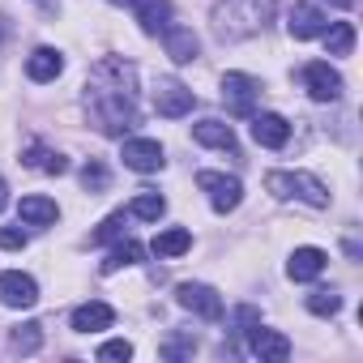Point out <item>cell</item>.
<instances>
[{
    "label": "cell",
    "mask_w": 363,
    "mask_h": 363,
    "mask_svg": "<svg viewBox=\"0 0 363 363\" xmlns=\"http://www.w3.org/2000/svg\"><path fill=\"white\" fill-rule=\"evenodd\" d=\"M86 107L107 137H124L137 124V69L120 56L99 60L86 82Z\"/></svg>",
    "instance_id": "6da1fadb"
},
{
    "label": "cell",
    "mask_w": 363,
    "mask_h": 363,
    "mask_svg": "<svg viewBox=\"0 0 363 363\" xmlns=\"http://www.w3.org/2000/svg\"><path fill=\"white\" fill-rule=\"evenodd\" d=\"M274 18V0H218L214 5V35L223 43L261 35L265 22Z\"/></svg>",
    "instance_id": "7a4b0ae2"
},
{
    "label": "cell",
    "mask_w": 363,
    "mask_h": 363,
    "mask_svg": "<svg viewBox=\"0 0 363 363\" xmlns=\"http://www.w3.org/2000/svg\"><path fill=\"white\" fill-rule=\"evenodd\" d=\"M265 189L274 197H299V201H308L316 210L329 206V189L320 184L316 175H308V171H269L265 175Z\"/></svg>",
    "instance_id": "3957f363"
},
{
    "label": "cell",
    "mask_w": 363,
    "mask_h": 363,
    "mask_svg": "<svg viewBox=\"0 0 363 363\" xmlns=\"http://www.w3.org/2000/svg\"><path fill=\"white\" fill-rule=\"evenodd\" d=\"M257 99H261V82L257 77H248V73H227L223 77V103H227L231 116H252Z\"/></svg>",
    "instance_id": "277c9868"
},
{
    "label": "cell",
    "mask_w": 363,
    "mask_h": 363,
    "mask_svg": "<svg viewBox=\"0 0 363 363\" xmlns=\"http://www.w3.org/2000/svg\"><path fill=\"white\" fill-rule=\"evenodd\" d=\"M197 189L210 193V206H214L218 214H227V210H235V206L244 201V184H240L235 175H223V171H201V175H197Z\"/></svg>",
    "instance_id": "5b68a950"
},
{
    "label": "cell",
    "mask_w": 363,
    "mask_h": 363,
    "mask_svg": "<svg viewBox=\"0 0 363 363\" xmlns=\"http://www.w3.org/2000/svg\"><path fill=\"white\" fill-rule=\"evenodd\" d=\"M197 103V94L184 86V82H175V77H162L158 90H154V111L167 116V120H179V116H189Z\"/></svg>",
    "instance_id": "8992f818"
},
{
    "label": "cell",
    "mask_w": 363,
    "mask_h": 363,
    "mask_svg": "<svg viewBox=\"0 0 363 363\" xmlns=\"http://www.w3.org/2000/svg\"><path fill=\"white\" fill-rule=\"evenodd\" d=\"M0 303H5V308H35L39 303V282L30 274L5 269V274H0Z\"/></svg>",
    "instance_id": "52a82bcc"
},
{
    "label": "cell",
    "mask_w": 363,
    "mask_h": 363,
    "mask_svg": "<svg viewBox=\"0 0 363 363\" xmlns=\"http://www.w3.org/2000/svg\"><path fill=\"white\" fill-rule=\"evenodd\" d=\"M303 86H308V94H312L316 103L342 99V77H337V69H329L325 60H312V65L303 69Z\"/></svg>",
    "instance_id": "ba28073f"
},
{
    "label": "cell",
    "mask_w": 363,
    "mask_h": 363,
    "mask_svg": "<svg viewBox=\"0 0 363 363\" xmlns=\"http://www.w3.org/2000/svg\"><path fill=\"white\" fill-rule=\"evenodd\" d=\"M179 303H184L189 312H197V316H206V320L223 316V295L214 286H201V282H184V286H179Z\"/></svg>",
    "instance_id": "9c48e42d"
},
{
    "label": "cell",
    "mask_w": 363,
    "mask_h": 363,
    "mask_svg": "<svg viewBox=\"0 0 363 363\" xmlns=\"http://www.w3.org/2000/svg\"><path fill=\"white\" fill-rule=\"evenodd\" d=\"M120 158H124V167H133V171L150 175V171H158V167H162V145H158V141H150V137H133V141H124Z\"/></svg>",
    "instance_id": "30bf717a"
},
{
    "label": "cell",
    "mask_w": 363,
    "mask_h": 363,
    "mask_svg": "<svg viewBox=\"0 0 363 363\" xmlns=\"http://www.w3.org/2000/svg\"><path fill=\"white\" fill-rule=\"evenodd\" d=\"M248 346H252L257 359H274V363L291 359V337H282L278 329H261V325H252V329H248Z\"/></svg>",
    "instance_id": "8fae6325"
},
{
    "label": "cell",
    "mask_w": 363,
    "mask_h": 363,
    "mask_svg": "<svg viewBox=\"0 0 363 363\" xmlns=\"http://www.w3.org/2000/svg\"><path fill=\"white\" fill-rule=\"evenodd\" d=\"M252 137H257V145H265V150H282V145L291 141V124H286L278 111H265V116H252Z\"/></svg>",
    "instance_id": "7c38bea8"
},
{
    "label": "cell",
    "mask_w": 363,
    "mask_h": 363,
    "mask_svg": "<svg viewBox=\"0 0 363 363\" xmlns=\"http://www.w3.org/2000/svg\"><path fill=\"white\" fill-rule=\"evenodd\" d=\"M162 43H167V56H171L175 65H193L197 52H201L197 35H193L189 26H167V30H162Z\"/></svg>",
    "instance_id": "4fadbf2b"
},
{
    "label": "cell",
    "mask_w": 363,
    "mask_h": 363,
    "mask_svg": "<svg viewBox=\"0 0 363 363\" xmlns=\"http://www.w3.org/2000/svg\"><path fill=\"white\" fill-rule=\"evenodd\" d=\"M111 320H116V308H111V303H99V299H90V303H82V308L73 312V329H77V333L111 329Z\"/></svg>",
    "instance_id": "5bb4252c"
},
{
    "label": "cell",
    "mask_w": 363,
    "mask_h": 363,
    "mask_svg": "<svg viewBox=\"0 0 363 363\" xmlns=\"http://www.w3.org/2000/svg\"><path fill=\"white\" fill-rule=\"evenodd\" d=\"M325 26H329V22H325V13H320L316 5H295V9H291V22H286L291 39H316Z\"/></svg>",
    "instance_id": "9a60e30c"
},
{
    "label": "cell",
    "mask_w": 363,
    "mask_h": 363,
    "mask_svg": "<svg viewBox=\"0 0 363 363\" xmlns=\"http://www.w3.org/2000/svg\"><path fill=\"white\" fill-rule=\"evenodd\" d=\"M325 265H329V257H325L320 248H295V257H291L286 274H291L295 282H312V278H320V274H325Z\"/></svg>",
    "instance_id": "2e32d148"
},
{
    "label": "cell",
    "mask_w": 363,
    "mask_h": 363,
    "mask_svg": "<svg viewBox=\"0 0 363 363\" xmlns=\"http://www.w3.org/2000/svg\"><path fill=\"white\" fill-rule=\"evenodd\" d=\"M137 22L145 35H158L171 26V0H137Z\"/></svg>",
    "instance_id": "e0dca14e"
},
{
    "label": "cell",
    "mask_w": 363,
    "mask_h": 363,
    "mask_svg": "<svg viewBox=\"0 0 363 363\" xmlns=\"http://www.w3.org/2000/svg\"><path fill=\"white\" fill-rule=\"evenodd\" d=\"M60 69H65V60H60V52H56V48H39V52H30V60H26L30 82H56V77H60Z\"/></svg>",
    "instance_id": "ac0fdd59"
},
{
    "label": "cell",
    "mask_w": 363,
    "mask_h": 363,
    "mask_svg": "<svg viewBox=\"0 0 363 363\" xmlns=\"http://www.w3.org/2000/svg\"><path fill=\"white\" fill-rule=\"evenodd\" d=\"M193 137H197L201 145H214V150H235V133H231V124H223V120H201V124H193Z\"/></svg>",
    "instance_id": "d6986e66"
},
{
    "label": "cell",
    "mask_w": 363,
    "mask_h": 363,
    "mask_svg": "<svg viewBox=\"0 0 363 363\" xmlns=\"http://www.w3.org/2000/svg\"><path fill=\"white\" fill-rule=\"evenodd\" d=\"M22 162L35 167V171H48V175H65V171H69V158L56 154V150H48V145H39V141L22 154Z\"/></svg>",
    "instance_id": "ffe728a7"
},
{
    "label": "cell",
    "mask_w": 363,
    "mask_h": 363,
    "mask_svg": "<svg viewBox=\"0 0 363 363\" xmlns=\"http://www.w3.org/2000/svg\"><path fill=\"white\" fill-rule=\"evenodd\" d=\"M154 257H184L189 248H193V231H184V227H171V231H162V235H154Z\"/></svg>",
    "instance_id": "44dd1931"
},
{
    "label": "cell",
    "mask_w": 363,
    "mask_h": 363,
    "mask_svg": "<svg viewBox=\"0 0 363 363\" xmlns=\"http://www.w3.org/2000/svg\"><path fill=\"white\" fill-rule=\"evenodd\" d=\"M18 214H22V223H30V227H48V223H56V201H48V197H22V206H18Z\"/></svg>",
    "instance_id": "7402d4cb"
},
{
    "label": "cell",
    "mask_w": 363,
    "mask_h": 363,
    "mask_svg": "<svg viewBox=\"0 0 363 363\" xmlns=\"http://www.w3.org/2000/svg\"><path fill=\"white\" fill-rule=\"evenodd\" d=\"M320 35H325L329 56H350V48H354V26H350V22H333V26H325Z\"/></svg>",
    "instance_id": "603a6c76"
},
{
    "label": "cell",
    "mask_w": 363,
    "mask_h": 363,
    "mask_svg": "<svg viewBox=\"0 0 363 363\" xmlns=\"http://www.w3.org/2000/svg\"><path fill=\"white\" fill-rule=\"evenodd\" d=\"M141 257H145V248L128 240V244H120V248H111V257L103 261V274H116V269H124V265H137Z\"/></svg>",
    "instance_id": "cb8c5ba5"
},
{
    "label": "cell",
    "mask_w": 363,
    "mask_h": 363,
    "mask_svg": "<svg viewBox=\"0 0 363 363\" xmlns=\"http://www.w3.org/2000/svg\"><path fill=\"white\" fill-rule=\"evenodd\" d=\"M162 210H167V201L158 197V193H141L133 206H128V214L133 218H145V223H154V218H162Z\"/></svg>",
    "instance_id": "d4e9b609"
},
{
    "label": "cell",
    "mask_w": 363,
    "mask_h": 363,
    "mask_svg": "<svg viewBox=\"0 0 363 363\" xmlns=\"http://www.w3.org/2000/svg\"><path fill=\"white\" fill-rule=\"evenodd\" d=\"M124 223H128V214H124V210H116L111 218H103V227H99V231L90 235V244H107V240H120V235L128 231Z\"/></svg>",
    "instance_id": "484cf974"
},
{
    "label": "cell",
    "mask_w": 363,
    "mask_h": 363,
    "mask_svg": "<svg viewBox=\"0 0 363 363\" xmlns=\"http://www.w3.org/2000/svg\"><path fill=\"white\" fill-rule=\"evenodd\" d=\"M39 346H43V325H35V320H30V325H22V329L13 333V350H22V354H35Z\"/></svg>",
    "instance_id": "4316f807"
},
{
    "label": "cell",
    "mask_w": 363,
    "mask_h": 363,
    "mask_svg": "<svg viewBox=\"0 0 363 363\" xmlns=\"http://www.w3.org/2000/svg\"><path fill=\"white\" fill-rule=\"evenodd\" d=\"M82 189H86V193H103V189H107V167H103L99 158H90V162L82 167Z\"/></svg>",
    "instance_id": "83f0119b"
},
{
    "label": "cell",
    "mask_w": 363,
    "mask_h": 363,
    "mask_svg": "<svg viewBox=\"0 0 363 363\" xmlns=\"http://www.w3.org/2000/svg\"><path fill=\"white\" fill-rule=\"evenodd\" d=\"M342 308V295L337 291H312L308 295V312H316V316H333Z\"/></svg>",
    "instance_id": "f1b7e54d"
},
{
    "label": "cell",
    "mask_w": 363,
    "mask_h": 363,
    "mask_svg": "<svg viewBox=\"0 0 363 363\" xmlns=\"http://www.w3.org/2000/svg\"><path fill=\"white\" fill-rule=\"evenodd\" d=\"M193 350H197V337H171V342H162V354L167 359H184Z\"/></svg>",
    "instance_id": "f546056e"
},
{
    "label": "cell",
    "mask_w": 363,
    "mask_h": 363,
    "mask_svg": "<svg viewBox=\"0 0 363 363\" xmlns=\"http://www.w3.org/2000/svg\"><path fill=\"white\" fill-rule=\"evenodd\" d=\"M133 354V346L120 337V342H107V346H99V359H128Z\"/></svg>",
    "instance_id": "4dcf8cb0"
},
{
    "label": "cell",
    "mask_w": 363,
    "mask_h": 363,
    "mask_svg": "<svg viewBox=\"0 0 363 363\" xmlns=\"http://www.w3.org/2000/svg\"><path fill=\"white\" fill-rule=\"evenodd\" d=\"M0 248H26V231H13V227H5V231H0Z\"/></svg>",
    "instance_id": "1f68e13d"
},
{
    "label": "cell",
    "mask_w": 363,
    "mask_h": 363,
    "mask_svg": "<svg viewBox=\"0 0 363 363\" xmlns=\"http://www.w3.org/2000/svg\"><path fill=\"white\" fill-rule=\"evenodd\" d=\"M9 206V189H5V179H0V210Z\"/></svg>",
    "instance_id": "d6a6232c"
},
{
    "label": "cell",
    "mask_w": 363,
    "mask_h": 363,
    "mask_svg": "<svg viewBox=\"0 0 363 363\" xmlns=\"http://www.w3.org/2000/svg\"><path fill=\"white\" fill-rule=\"evenodd\" d=\"M329 5H337V9H354V0H329Z\"/></svg>",
    "instance_id": "836d02e7"
},
{
    "label": "cell",
    "mask_w": 363,
    "mask_h": 363,
    "mask_svg": "<svg viewBox=\"0 0 363 363\" xmlns=\"http://www.w3.org/2000/svg\"><path fill=\"white\" fill-rule=\"evenodd\" d=\"M5 35H9V26H5V18H0V39H5Z\"/></svg>",
    "instance_id": "e575fe53"
}]
</instances>
